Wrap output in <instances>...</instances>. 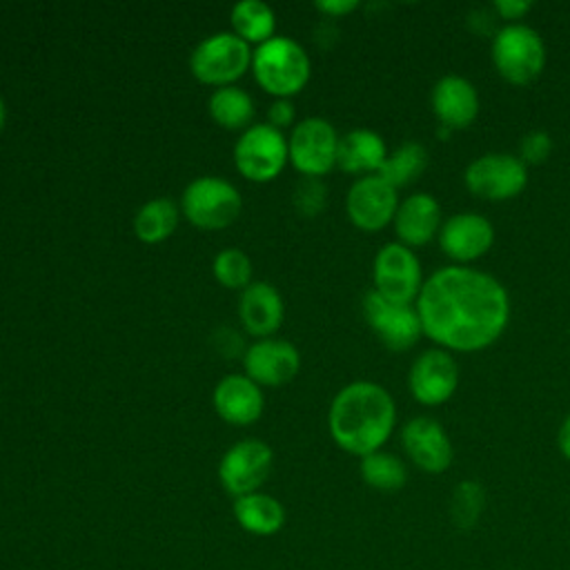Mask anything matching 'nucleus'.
I'll list each match as a JSON object with an SVG mask.
<instances>
[{"instance_id": "13", "label": "nucleus", "mask_w": 570, "mask_h": 570, "mask_svg": "<svg viewBox=\"0 0 570 570\" xmlns=\"http://www.w3.org/2000/svg\"><path fill=\"white\" fill-rule=\"evenodd\" d=\"M407 387L421 405H441L450 401L459 387V363L452 352L441 347L423 350L410 365Z\"/></svg>"}, {"instance_id": "14", "label": "nucleus", "mask_w": 570, "mask_h": 570, "mask_svg": "<svg viewBox=\"0 0 570 570\" xmlns=\"http://www.w3.org/2000/svg\"><path fill=\"white\" fill-rule=\"evenodd\" d=\"M396 187L379 174L356 178L345 196V212L352 225L363 232H379L394 220L399 207Z\"/></svg>"}, {"instance_id": "25", "label": "nucleus", "mask_w": 570, "mask_h": 570, "mask_svg": "<svg viewBox=\"0 0 570 570\" xmlns=\"http://www.w3.org/2000/svg\"><path fill=\"white\" fill-rule=\"evenodd\" d=\"M180 207L174 200L165 196L149 198L134 214V234L142 243H160L174 234Z\"/></svg>"}, {"instance_id": "18", "label": "nucleus", "mask_w": 570, "mask_h": 570, "mask_svg": "<svg viewBox=\"0 0 570 570\" xmlns=\"http://www.w3.org/2000/svg\"><path fill=\"white\" fill-rule=\"evenodd\" d=\"M430 102L441 127H448L450 131L470 127L481 109L476 87L468 78L456 73L441 76L434 82Z\"/></svg>"}, {"instance_id": "37", "label": "nucleus", "mask_w": 570, "mask_h": 570, "mask_svg": "<svg viewBox=\"0 0 570 570\" xmlns=\"http://www.w3.org/2000/svg\"><path fill=\"white\" fill-rule=\"evenodd\" d=\"M4 122H7V105H4V100L0 96V129L4 127Z\"/></svg>"}, {"instance_id": "7", "label": "nucleus", "mask_w": 570, "mask_h": 570, "mask_svg": "<svg viewBox=\"0 0 570 570\" xmlns=\"http://www.w3.org/2000/svg\"><path fill=\"white\" fill-rule=\"evenodd\" d=\"M285 163H289V149L281 129L267 122H252L240 131L234 145V165L245 178L267 183L283 171Z\"/></svg>"}, {"instance_id": "19", "label": "nucleus", "mask_w": 570, "mask_h": 570, "mask_svg": "<svg viewBox=\"0 0 570 570\" xmlns=\"http://www.w3.org/2000/svg\"><path fill=\"white\" fill-rule=\"evenodd\" d=\"M392 225L399 243L407 247H421L439 236L443 225L441 205L432 194L414 191L399 203Z\"/></svg>"}, {"instance_id": "23", "label": "nucleus", "mask_w": 570, "mask_h": 570, "mask_svg": "<svg viewBox=\"0 0 570 570\" xmlns=\"http://www.w3.org/2000/svg\"><path fill=\"white\" fill-rule=\"evenodd\" d=\"M234 519L238 525L256 537L276 534L285 523V508L278 499L265 492H249L234 499Z\"/></svg>"}, {"instance_id": "22", "label": "nucleus", "mask_w": 570, "mask_h": 570, "mask_svg": "<svg viewBox=\"0 0 570 570\" xmlns=\"http://www.w3.org/2000/svg\"><path fill=\"white\" fill-rule=\"evenodd\" d=\"M387 145L374 129L356 127L338 138L336 165L350 174H379L387 158Z\"/></svg>"}, {"instance_id": "9", "label": "nucleus", "mask_w": 570, "mask_h": 570, "mask_svg": "<svg viewBox=\"0 0 570 570\" xmlns=\"http://www.w3.org/2000/svg\"><path fill=\"white\" fill-rule=\"evenodd\" d=\"M374 289L392 303L412 305L423 287V269L412 247L392 240L385 243L372 263Z\"/></svg>"}, {"instance_id": "16", "label": "nucleus", "mask_w": 570, "mask_h": 570, "mask_svg": "<svg viewBox=\"0 0 570 570\" xmlns=\"http://www.w3.org/2000/svg\"><path fill=\"white\" fill-rule=\"evenodd\" d=\"M439 247L456 263H470L494 245V225L479 212H456L439 229Z\"/></svg>"}, {"instance_id": "35", "label": "nucleus", "mask_w": 570, "mask_h": 570, "mask_svg": "<svg viewBox=\"0 0 570 570\" xmlns=\"http://www.w3.org/2000/svg\"><path fill=\"white\" fill-rule=\"evenodd\" d=\"M314 7L327 18H341L358 7V0H316Z\"/></svg>"}, {"instance_id": "15", "label": "nucleus", "mask_w": 570, "mask_h": 570, "mask_svg": "<svg viewBox=\"0 0 570 570\" xmlns=\"http://www.w3.org/2000/svg\"><path fill=\"white\" fill-rule=\"evenodd\" d=\"M401 445L407 459L428 474H441L452 465L454 450L443 425L432 416H414L401 428Z\"/></svg>"}, {"instance_id": "20", "label": "nucleus", "mask_w": 570, "mask_h": 570, "mask_svg": "<svg viewBox=\"0 0 570 570\" xmlns=\"http://www.w3.org/2000/svg\"><path fill=\"white\" fill-rule=\"evenodd\" d=\"M216 414L232 425H249L263 414V392L247 374L223 376L212 394Z\"/></svg>"}, {"instance_id": "8", "label": "nucleus", "mask_w": 570, "mask_h": 570, "mask_svg": "<svg viewBox=\"0 0 570 570\" xmlns=\"http://www.w3.org/2000/svg\"><path fill=\"white\" fill-rule=\"evenodd\" d=\"M470 194L485 200H510L528 185V167L517 154L490 151L476 156L463 171Z\"/></svg>"}, {"instance_id": "24", "label": "nucleus", "mask_w": 570, "mask_h": 570, "mask_svg": "<svg viewBox=\"0 0 570 570\" xmlns=\"http://www.w3.org/2000/svg\"><path fill=\"white\" fill-rule=\"evenodd\" d=\"M209 116L216 125L225 129H240L245 131L254 120V100L252 96L238 85H223L216 87L207 102Z\"/></svg>"}, {"instance_id": "27", "label": "nucleus", "mask_w": 570, "mask_h": 570, "mask_svg": "<svg viewBox=\"0 0 570 570\" xmlns=\"http://www.w3.org/2000/svg\"><path fill=\"white\" fill-rule=\"evenodd\" d=\"M430 163V154L425 145L419 140H403L396 149H392L385 158V163L379 169V176L385 178L392 187H405L414 183Z\"/></svg>"}, {"instance_id": "31", "label": "nucleus", "mask_w": 570, "mask_h": 570, "mask_svg": "<svg viewBox=\"0 0 570 570\" xmlns=\"http://www.w3.org/2000/svg\"><path fill=\"white\" fill-rule=\"evenodd\" d=\"M325 196L327 189L323 185L321 178H312V176H303L294 191H292V205L298 209V214L303 216H316L321 214V209L325 207Z\"/></svg>"}, {"instance_id": "3", "label": "nucleus", "mask_w": 570, "mask_h": 570, "mask_svg": "<svg viewBox=\"0 0 570 570\" xmlns=\"http://www.w3.org/2000/svg\"><path fill=\"white\" fill-rule=\"evenodd\" d=\"M256 82L276 98L298 94L312 73V62L301 42L287 36H272L252 51Z\"/></svg>"}, {"instance_id": "28", "label": "nucleus", "mask_w": 570, "mask_h": 570, "mask_svg": "<svg viewBox=\"0 0 570 570\" xmlns=\"http://www.w3.org/2000/svg\"><path fill=\"white\" fill-rule=\"evenodd\" d=\"M358 472H361V479L365 481V485H370L379 492H396L407 481L405 463L396 454L383 452V450L361 456Z\"/></svg>"}, {"instance_id": "29", "label": "nucleus", "mask_w": 570, "mask_h": 570, "mask_svg": "<svg viewBox=\"0 0 570 570\" xmlns=\"http://www.w3.org/2000/svg\"><path fill=\"white\" fill-rule=\"evenodd\" d=\"M485 510V490L479 481L468 479L454 485L450 497V519L456 530H472Z\"/></svg>"}, {"instance_id": "4", "label": "nucleus", "mask_w": 570, "mask_h": 570, "mask_svg": "<svg viewBox=\"0 0 570 570\" xmlns=\"http://www.w3.org/2000/svg\"><path fill=\"white\" fill-rule=\"evenodd\" d=\"M490 56L497 73L510 85H530L546 67V45L537 29L508 22L492 33Z\"/></svg>"}, {"instance_id": "21", "label": "nucleus", "mask_w": 570, "mask_h": 570, "mask_svg": "<svg viewBox=\"0 0 570 570\" xmlns=\"http://www.w3.org/2000/svg\"><path fill=\"white\" fill-rule=\"evenodd\" d=\"M285 305L281 292L267 281H252L238 296V316L243 327L258 338L272 336L283 323Z\"/></svg>"}, {"instance_id": "12", "label": "nucleus", "mask_w": 570, "mask_h": 570, "mask_svg": "<svg viewBox=\"0 0 570 570\" xmlns=\"http://www.w3.org/2000/svg\"><path fill=\"white\" fill-rule=\"evenodd\" d=\"M272 448L261 439H240L220 456L218 479L220 485L234 494L243 497L258 492L272 472Z\"/></svg>"}, {"instance_id": "30", "label": "nucleus", "mask_w": 570, "mask_h": 570, "mask_svg": "<svg viewBox=\"0 0 570 570\" xmlns=\"http://www.w3.org/2000/svg\"><path fill=\"white\" fill-rule=\"evenodd\" d=\"M216 281L227 289H245L252 283V261L238 247H225L212 263Z\"/></svg>"}, {"instance_id": "6", "label": "nucleus", "mask_w": 570, "mask_h": 570, "mask_svg": "<svg viewBox=\"0 0 570 570\" xmlns=\"http://www.w3.org/2000/svg\"><path fill=\"white\" fill-rule=\"evenodd\" d=\"M252 51L234 31H216L191 49L189 69L205 85H234L252 67Z\"/></svg>"}, {"instance_id": "26", "label": "nucleus", "mask_w": 570, "mask_h": 570, "mask_svg": "<svg viewBox=\"0 0 570 570\" xmlns=\"http://www.w3.org/2000/svg\"><path fill=\"white\" fill-rule=\"evenodd\" d=\"M229 20L232 31L240 36L247 45L254 42L258 47L261 42L276 36V13L263 0H238L229 11Z\"/></svg>"}, {"instance_id": "34", "label": "nucleus", "mask_w": 570, "mask_h": 570, "mask_svg": "<svg viewBox=\"0 0 570 570\" xmlns=\"http://www.w3.org/2000/svg\"><path fill=\"white\" fill-rule=\"evenodd\" d=\"M532 9L530 0H494L492 11L497 18H503L508 22H519L528 11Z\"/></svg>"}, {"instance_id": "36", "label": "nucleus", "mask_w": 570, "mask_h": 570, "mask_svg": "<svg viewBox=\"0 0 570 570\" xmlns=\"http://www.w3.org/2000/svg\"><path fill=\"white\" fill-rule=\"evenodd\" d=\"M557 445L563 454V459L570 461V414L563 419V423L559 425V434H557Z\"/></svg>"}, {"instance_id": "5", "label": "nucleus", "mask_w": 570, "mask_h": 570, "mask_svg": "<svg viewBox=\"0 0 570 570\" xmlns=\"http://www.w3.org/2000/svg\"><path fill=\"white\" fill-rule=\"evenodd\" d=\"M243 209V198L238 189L220 176H198L183 189L180 196V214L185 218L205 229H223L232 225Z\"/></svg>"}, {"instance_id": "33", "label": "nucleus", "mask_w": 570, "mask_h": 570, "mask_svg": "<svg viewBox=\"0 0 570 570\" xmlns=\"http://www.w3.org/2000/svg\"><path fill=\"white\" fill-rule=\"evenodd\" d=\"M294 118H296V109L294 102L289 98H276L274 102H269L267 107V125L283 129V127H294Z\"/></svg>"}, {"instance_id": "2", "label": "nucleus", "mask_w": 570, "mask_h": 570, "mask_svg": "<svg viewBox=\"0 0 570 570\" xmlns=\"http://www.w3.org/2000/svg\"><path fill=\"white\" fill-rule=\"evenodd\" d=\"M396 425L392 394L374 381L343 385L327 410V428L334 443L356 456L381 450Z\"/></svg>"}, {"instance_id": "32", "label": "nucleus", "mask_w": 570, "mask_h": 570, "mask_svg": "<svg viewBox=\"0 0 570 570\" xmlns=\"http://www.w3.org/2000/svg\"><path fill=\"white\" fill-rule=\"evenodd\" d=\"M552 154V138L543 129L528 131L519 142V158L528 165H541Z\"/></svg>"}, {"instance_id": "1", "label": "nucleus", "mask_w": 570, "mask_h": 570, "mask_svg": "<svg viewBox=\"0 0 570 570\" xmlns=\"http://www.w3.org/2000/svg\"><path fill=\"white\" fill-rule=\"evenodd\" d=\"M423 334L448 352L490 347L508 327L510 296L488 272L448 265L432 272L414 303Z\"/></svg>"}, {"instance_id": "11", "label": "nucleus", "mask_w": 570, "mask_h": 570, "mask_svg": "<svg viewBox=\"0 0 570 570\" xmlns=\"http://www.w3.org/2000/svg\"><path fill=\"white\" fill-rule=\"evenodd\" d=\"M363 316L381 343L392 352H405L414 347L423 334L414 305L392 303L374 287L363 296Z\"/></svg>"}, {"instance_id": "17", "label": "nucleus", "mask_w": 570, "mask_h": 570, "mask_svg": "<svg viewBox=\"0 0 570 570\" xmlns=\"http://www.w3.org/2000/svg\"><path fill=\"white\" fill-rule=\"evenodd\" d=\"M245 374L258 385H283L298 374L301 354L285 338H258L243 352Z\"/></svg>"}, {"instance_id": "10", "label": "nucleus", "mask_w": 570, "mask_h": 570, "mask_svg": "<svg viewBox=\"0 0 570 570\" xmlns=\"http://www.w3.org/2000/svg\"><path fill=\"white\" fill-rule=\"evenodd\" d=\"M338 134L334 125L323 116H307L292 127L287 138L289 163L312 178H321L332 167H336Z\"/></svg>"}]
</instances>
